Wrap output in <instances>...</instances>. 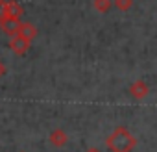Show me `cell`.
<instances>
[{
    "instance_id": "3",
    "label": "cell",
    "mask_w": 157,
    "mask_h": 152,
    "mask_svg": "<svg viewBox=\"0 0 157 152\" xmlns=\"http://www.w3.org/2000/svg\"><path fill=\"white\" fill-rule=\"evenodd\" d=\"M21 19H13V17H6L4 21H0V28H2V32H6L8 35H15L21 28Z\"/></svg>"
},
{
    "instance_id": "10",
    "label": "cell",
    "mask_w": 157,
    "mask_h": 152,
    "mask_svg": "<svg viewBox=\"0 0 157 152\" xmlns=\"http://www.w3.org/2000/svg\"><path fill=\"white\" fill-rule=\"evenodd\" d=\"M6 17H8V2L0 0V21H4Z\"/></svg>"
},
{
    "instance_id": "2",
    "label": "cell",
    "mask_w": 157,
    "mask_h": 152,
    "mask_svg": "<svg viewBox=\"0 0 157 152\" xmlns=\"http://www.w3.org/2000/svg\"><path fill=\"white\" fill-rule=\"evenodd\" d=\"M30 43H32V41H28L26 37L15 34V35H11V39H10V48H11L17 56H24V54L28 52V48H30Z\"/></svg>"
},
{
    "instance_id": "6",
    "label": "cell",
    "mask_w": 157,
    "mask_h": 152,
    "mask_svg": "<svg viewBox=\"0 0 157 152\" xmlns=\"http://www.w3.org/2000/svg\"><path fill=\"white\" fill-rule=\"evenodd\" d=\"M67 139H68V137H67V134H65L61 128H56V130L50 134V141H52L56 146H63V145L67 143Z\"/></svg>"
},
{
    "instance_id": "8",
    "label": "cell",
    "mask_w": 157,
    "mask_h": 152,
    "mask_svg": "<svg viewBox=\"0 0 157 152\" xmlns=\"http://www.w3.org/2000/svg\"><path fill=\"white\" fill-rule=\"evenodd\" d=\"M94 10H98L100 13H105L111 10V0H94Z\"/></svg>"
},
{
    "instance_id": "7",
    "label": "cell",
    "mask_w": 157,
    "mask_h": 152,
    "mask_svg": "<svg viewBox=\"0 0 157 152\" xmlns=\"http://www.w3.org/2000/svg\"><path fill=\"white\" fill-rule=\"evenodd\" d=\"M22 6L19 2H15V0H10L8 2V17H13V19H21L22 17Z\"/></svg>"
},
{
    "instance_id": "11",
    "label": "cell",
    "mask_w": 157,
    "mask_h": 152,
    "mask_svg": "<svg viewBox=\"0 0 157 152\" xmlns=\"http://www.w3.org/2000/svg\"><path fill=\"white\" fill-rule=\"evenodd\" d=\"M4 74H6V65H4L2 61H0V78H2Z\"/></svg>"
},
{
    "instance_id": "5",
    "label": "cell",
    "mask_w": 157,
    "mask_h": 152,
    "mask_svg": "<svg viewBox=\"0 0 157 152\" xmlns=\"http://www.w3.org/2000/svg\"><path fill=\"white\" fill-rule=\"evenodd\" d=\"M17 34H19V35H22V37H26L28 41H32V39L37 35V30L33 28V24H30V22H22Z\"/></svg>"
},
{
    "instance_id": "9",
    "label": "cell",
    "mask_w": 157,
    "mask_h": 152,
    "mask_svg": "<svg viewBox=\"0 0 157 152\" xmlns=\"http://www.w3.org/2000/svg\"><path fill=\"white\" fill-rule=\"evenodd\" d=\"M133 6V0H115V8L120 11H128Z\"/></svg>"
},
{
    "instance_id": "1",
    "label": "cell",
    "mask_w": 157,
    "mask_h": 152,
    "mask_svg": "<svg viewBox=\"0 0 157 152\" xmlns=\"http://www.w3.org/2000/svg\"><path fill=\"white\" fill-rule=\"evenodd\" d=\"M135 145H137V139L124 126L115 128L111 132V135L107 137V148L111 152H131L135 148Z\"/></svg>"
},
{
    "instance_id": "4",
    "label": "cell",
    "mask_w": 157,
    "mask_h": 152,
    "mask_svg": "<svg viewBox=\"0 0 157 152\" xmlns=\"http://www.w3.org/2000/svg\"><path fill=\"white\" fill-rule=\"evenodd\" d=\"M129 93H131V97H133V98H137V100H142V98L148 95V86H146L142 80H139V82L131 84V87H129Z\"/></svg>"
},
{
    "instance_id": "12",
    "label": "cell",
    "mask_w": 157,
    "mask_h": 152,
    "mask_svg": "<svg viewBox=\"0 0 157 152\" xmlns=\"http://www.w3.org/2000/svg\"><path fill=\"white\" fill-rule=\"evenodd\" d=\"M87 152H102V150H100V148H96V146H93V148H89Z\"/></svg>"
}]
</instances>
